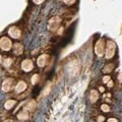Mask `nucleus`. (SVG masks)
Wrapping results in <instances>:
<instances>
[{"label": "nucleus", "instance_id": "obj_17", "mask_svg": "<svg viewBox=\"0 0 122 122\" xmlns=\"http://www.w3.org/2000/svg\"><path fill=\"white\" fill-rule=\"evenodd\" d=\"M100 110L102 112H104V113H109L110 111H111V108H110V106L108 104L104 103V104H102L100 106Z\"/></svg>", "mask_w": 122, "mask_h": 122}, {"label": "nucleus", "instance_id": "obj_2", "mask_svg": "<svg viewBox=\"0 0 122 122\" xmlns=\"http://www.w3.org/2000/svg\"><path fill=\"white\" fill-rule=\"evenodd\" d=\"M60 24H61V17L58 15L51 17L48 21V30L51 32H56L58 29H60Z\"/></svg>", "mask_w": 122, "mask_h": 122}, {"label": "nucleus", "instance_id": "obj_19", "mask_svg": "<svg viewBox=\"0 0 122 122\" xmlns=\"http://www.w3.org/2000/svg\"><path fill=\"white\" fill-rule=\"evenodd\" d=\"M110 81H111V76L110 75H105L104 77H103V83H108Z\"/></svg>", "mask_w": 122, "mask_h": 122}, {"label": "nucleus", "instance_id": "obj_23", "mask_svg": "<svg viewBox=\"0 0 122 122\" xmlns=\"http://www.w3.org/2000/svg\"><path fill=\"white\" fill-rule=\"evenodd\" d=\"M45 0H33V2L35 3V4H41V3H43Z\"/></svg>", "mask_w": 122, "mask_h": 122}, {"label": "nucleus", "instance_id": "obj_10", "mask_svg": "<svg viewBox=\"0 0 122 122\" xmlns=\"http://www.w3.org/2000/svg\"><path fill=\"white\" fill-rule=\"evenodd\" d=\"M26 89H28V85H26V82L25 81H20L15 85V92L18 94L25 92Z\"/></svg>", "mask_w": 122, "mask_h": 122}, {"label": "nucleus", "instance_id": "obj_1", "mask_svg": "<svg viewBox=\"0 0 122 122\" xmlns=\"http://www.w3.org/2000/svg\"><path fill=\"white\" fill-rule=\"evenodd\" d=\"M116 53V44L112 40H107L106 43V51H105V57L106 59H112L115 56Z\"/></svg>", "mask_w": 122, "mask_h": 122}, {"label": "nucleus", "instance_id": "obj_25", "mask_svg": "<svg viewBox=\"0 0 122 122\" xmlns=\"http://www.w3.org/2000/svg\"><path fill=\"white\" fill-rule=\"evenodd\" d=\"M99 91L102 92V93H103V92L105 91V89H104V87H103V86H100V87H99Z\"/></svg>", "mask_w": 122, "mask_h": 122}, {"label": "nucleus", "instance_id": "obj_9", "mask_svg": "<svg viewBox=\"0 0 122 122\" xmlns=\"http://www.w3.org/2000/svg\"><path fill=\"white\" fill-rule=\"evenodd\" d=\"M99 98H100V94H99V92L97 90H91L90 94H89V100L91 103H97V101L99 100Z\"/></svg>", "mask_w": 122, "mask_h": 122}, {"label": "nucleus", "instance_id": "obj_7", "mask_svg": "<svg viewBox=\"0 0 122 122\" xmlns=\"http://www.w3.org/2000/svg\"><path fill=\"white\" fill-rule=\"evenodd\" d=\"M34 68V63L30 59H25L21 62V69L25 71V72H30L32 71Z\"/></svg>", "mask_w": 122, "mask_h": 122}, {"label": "nucleus", "instance_id": "obj_6", "mask_svg": "<svg viewBox=\"0 0 122 122\" xmlns=\"http://www.w3.org/2000/svg\"><path fill=\"white\" fill-rule=\"evenodd\" d=\"M8 35L12 38V39H20L21 36V30L17 26H11L8 30Z\"/></svg>", "mask_w": 122, "mask_h": 122}, {"label": "nucleus", "instance_id": "obj_8", "mask_svg": "<svg viewBox=\"0 0 122 122\" xmlns=\"http://www.w3.org/2000/svg\"><path fill=\"white\" fill-rule=\"evenodd\" d=\"M49 61V55L48 54H42L41 56L38 57L37 59V64L39 67H45L46 65H47Z\"/></svg>", "mask_w": 122, "mask_h": 122}, {"label": "nucleus", "instance_id": "obj_15", "mask_svg": "<svg viewBox=\"0 0 122 122\" xmlns=\"http://www.w3.org/2000/svg\"><path fill=\"white\" fill-rule=\"evenodd\" d=\"M16 103L17 102L15 100H11V99H10V100H7L5 102V104H4V108L6 110H11L15 105H16Z\"/></svg>", "mask_w": 122, "mask_h": 122}, {"label": "nucleus", "instance_id": "obj_3", "mask_svg": "<svg viewBox=\"0 0 122 122\" xmlns=\"http://www.w3.org/2000/svg\"><path fill=\"white\" fill-rule=\"evenodd\" d=\"M105 51H106V44L104 39L101 38V39L97 41L96 45H95V53L98 56H103L105 54Z\"/></svg>", "mask_w": 122, "mask_h": 122}, {"label": "nucleus", "instance_id": "obj_22", "mask_svg": "<svg viewBox=\"0 0 122 122\" xmlns=\"http://www.w3.org/2000/svg\"><path fill=\"white\" fill-rule=\"evenodd\" d=\"M107 122H119V120H118L117 118L112 117V118H109V119L107 120Z\"/></svg>", "mask_w": 122, "mask_h": 122}, {"label": "nucleus", "instance_id": "obj_26", "mask_svg": "<svg viewBox=\"0 0 122 122\" xmlns=\"http://www.w3.org/2000/svg\"><path fill=\"white\" fill-rule=\"evenodd\" d=\"M4 122H14V120H12V119H6Z\"/></svg>", "mask_w": 122, "mask_h": 122}, {"label": "nucleus", "instance_id": "obj_20", "mask_svg": "<svg viewBox=\"0 0 122 122\" xmlns=\"http://www.w3.org/2000/svg\"><path fill=\"white\" fill-rule=\"evenodd\" d=\"M96 121L97 122H105V117L103 115H98L96 117Z\"/></svg>", "mask_w": 122, "mask_h": 122}, {"label": "nucleus", "instance_id": "obj_24", "mask_svg": "<svg viewBox=\"0 0 122 122\" xmlns=\"http://www.w3.org/2000/svg\"><path fill=\"white\" fill-rule=\"evenodd\" d=\"M107 86H108V87H113V86H114V82H113L112 79H111V81H110L108 83H107Z\"/></svg>", "mask_w": 122, "mask_h": 122}, {"label": "nucleus", "instance_id": "obj_18", "mask_svg": "<svg viewBox=\"0 0 122 122\" xmlns=\"http://www.w3.org/2000/svg\"><path fill=\"white\" fill-rule=\"evenodd\" d=\"M39 79H40V75L39 74H34L32 76V83L33 85H36V83L39 81Z\"/></svg>", "mask_w": 122, "mask_h": 122}, {"label": "nucleus", "instance_id": "obj_5", "mask_svg": "<svg viewBox=\"0 0 122 122\" xmlns=\"http://www.w3.org/2000/svg\"><path fill=\"white\" fill-rule=\"evenodd\" d=\"M13 86H14V79L12 77L5 78L2 82V91L4 93H8V92H10L13 89Z\"/></svg>", "mask_w": 122, "mask_h": 122}, {"label": "nucleus", "instance_id": "obj_12", "mask_svg": "<svg viewBox=\"0 0 122 122\" xmlns=\"http://www.w3.org/2000/svg\"><path fill=\"white\" fill-rule=\"evenodd\" d=\"M13 53L15 55H21L24 53V46L20 43L13 44Z\"/></svg>", "mask_w": 122, "mask_h": 122}, {"label": "nucleus", "instance_id": "obj_14", "mask_svg": "<svg viewBox=\"0 0 122 122\" xmlns=\"http://www.w3.org/2000/svg\"><path fill=\"white\" fill-rule=\"evenodd\" d=\"M13 58H10V57H8V58H4V60L2 61V65L4 66L5 68H7V69H9L10 66L13 64Z\"/></svg>", "mask_w": 122, "mask_h": 122}, {"label": "nucleus", "instance_id": "obj_21", "mask_svg": "<svg viewBox=\"0 0 122 122\" xmlns=\"http://www.w3.org/2000/svg\"><path fill=\"white\" fill-rule=\"evenodd\" d=\"M62 1L65 3L66 5H72V4H74L76 0H62Z\"/></svg>", "mask_w": 122, "mask_h": 122}, {"label": "nucleus", "instance_id": "obj_11", "mask_svg": "<svg viewBox=\"0 0 122 122\" xmlns=\"http://www.w3.org/2000/svg\"><path fill=\"white\" fill-rule=\"evenodd\" d=\"M17 119L20 122H25L29 119V111L26 109H22L17 113Z\"/></svg>", "mask_w": 122, "mask_h": 122}, {"label": "nucleus", "instance_id": "obj_16", "mask_svg": "<svg viewBox=\"0 0 122 122\" xmlns=\"http://www.w3.org/2000/svg\"><path fill=\"white\" fill-rule=\"evenodd\" d=\"M36 107H37V103L35 101H30L28 104H26V109L29 110V111L30 112H33V111H35V109H36Z\"/></svg>", "mask_w": 122, "mask_h": 122}, {"label": "nucleus", "instance_id": "obj_13", "mask_svg": "<svg viewBox=\"0 0 122 122\" xmlns=\"http://www.w3.org/2000/svg\"><path fill=\"white\" fill-rule=\"evenodd\" d=\"M114 68H115V64L114 63H108L104 68H103V73H105V74L111 73Z\"/></svg>", "mask_w": 122, "mask_h": 122}, {"label": "nucleus", "instance_id": "obj_4", "mask_svg": "<svg viewBox=\"0 0 122 122\" xmlns=\"http://www.w3.org/2000/svg\"><path fill=\"white\" fill-rule=\"evenodd\" d=\"M0 47H1L2 51H9L12 48V42H11L9 38L3 36L0 39Z\"/></svg>", "mask_w": 122, "mask_h": 122}]
</instances>
